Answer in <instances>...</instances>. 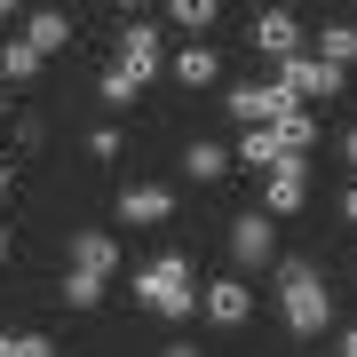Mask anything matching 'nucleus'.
<instances>
[{"label": "nucleus", "instance_id": "1", "mask_svg": "<svg viewBox=\"0 0 357 357\" xmlns=\"http://www.w3.org/2000/svg\"><path fill=\"white\" fill-rule=\"evenodd\" d=\"M278 318H286V333H302V342H318L333 326V294L318 278V262H278Z\"/></svg>", "mask_w": 357, "mask_h": 357}, {"label": "nucleus", "instance_id": "2", "mask_svg": "<svg viewBox=\"0 0 357 357\" xmlns=\"http://www.w3.org/2000/svg\"><path fill=\"white\" fill-rule=\"evenodd\" d=\"M135 302H143V310H159L167 326H175V318H191V310H199L191 262H183V255H151V262L135 270Z\"/></svg>", "mask_w": 357, "mask_h": 357}, {"label": "nucleus", "instance_id": "3", "mask_svg": "<svg viewBox=\"0 0 357 357\" xmlns=\"http://www.w3.org/2000/svg\"><path fill=\"white\" fill-rule=\"evenodd\" d=\"M230 262L238 270H270L278 262V215H270V206H246V215L230 222Z\"/></svg>", "mask_w": 357, "mask_h": 357}, {"label": "nucleus", "instance_id": "4", "mask_svg": "<svg viewBox=\"0 0 357 357\" xmlns=\"http://www.w3.org/2000/svg\"><path fill=\"white\" fill-rule=\"evenodd\" d=\"M302 199H310V151H278L262 167V206L270 215H302Z\"/></svg>", "mask_w": 357, "mask_h": 357}, {"label": "nucleus", "instance_id": "5", "mask_svg": "<svg viewBox=\"0 0 357 357\" xmlns=\"http://www.w3.org/2000/svg\"><path fill=\"white\" fill-rule=\"evenodd\" d=\"M199 318H215L222 333H238L246 318H255V286H246V278H215V286H199Z\"/></svg>", "mask_w": 357, "mask_h": 357}, {"label": "nucleus", "instance_id": "6", "mask_svg": "<svg viewBox=\"0 0 357 357\" xmlns=\"http://www.w3.org/2000/svg\"><path fill=\"white\" fill-rule=\"evenodd\" d=\"M278 79L294 88V103H318V96H342V64H326V56H302V48H294L286 64H278Z\"/></svg>", "mask_w": 357, "mask_h": 357}, {"label": "nucleus", "instance_id": "7", "mask_svg": "<svg viewBox=\"0 0 357 357\" xmlns=\"http://www.w3.org/2000/svg\"><path fill=\"white\" fill-rule=\"evenodd\" d=\"M278 112H294V88H286V79L230 88V119H238V128H262V119H278Z\"/></svg>", "mask_w": 357, "mask_h": 357}, {"label": "nucleus", "instance_id": "8", "mask_svg": "<svg viewBox=\"0 0 357 357\" xmlns=\"http://www.w3.org/2000/svg\"><path fill=\"white\" fill-rule=\"evenodd\" d=\"M159 64H167L159 24H128V32H119V72H128V79H143V88H151V79H159Z\"/></svg>", "mask_w": 357, "mask_h": 357}, {"label": "nucleus", "instance_id": "9", "mask_svg": "<svg viewBox=\"0 0 357 357\" xmlns=\"http://www.w3.org/2000/svg\"><path fill=\"white\" fill-rule=\"evenodd\" d=\"M167 215H175V191H167V183H128V191H119V222L151 230V222H167Z\"/></svg>", "mask_w": 357, "mask_h": 357}, {"label": "nucleus", "instance_id": "10", "mask_svg": "<svg viewBox=\"0 0 357 357\" xmlns=\"http://www.w3.org/2000/svg\"><path fill=\"white\" fill-rule=\"evenodd\" d=\"M255 48L286 64V56L302 48V16H294V8H262V16H255Z\"/></svg>", "mask_w": 357, "mask_h": 357}, {"label": "nucleus", "instance_id": "11", "mask_svg": "<svg viewBox=\"0 0 357 357\" xmlns=\"http://www.w3.org/2000/svg\"><path fill=\"white\" fill-rule=\"evenodd\" d=\"M72 270H88V278H112V270H119L112 230H79V238H72Z\"/></svg>", "mask_w": 357, "mask_h": 357}, {"label": "nucleus", "instance_id": "12", "mask_svg": "<svg viewBox=\"0 0 357 357\" xmlns=\"http://www.w3.org/2000/svg\"><path fill=\"white\" fill-rule=\"evenodd\" d=\"M24 40H32L40 56L72 48V16H64V8H32V16H24Z\"/></svg>", "mask_w": 357, "mask_h": 357}, {"label": "nucleus", "instance_id": "13", "mask_svg": "<svg viewBox=\"0 0 357 357\" xmlns=\"http://www.w3.org/2000/svg\"><path fill=\"white\" fill-rule=\"evenodd\" d=\"M175 79H183V88H215V79H222V56L206 48V40H191V48L175 56Z\"/></svg>", "mask_w": 357, "mask_h": 357}, {"label": "nucleus", "instance_id": "14", "mask_svg": "<svg viewBox=\"0 0 357 357\" xmlns=\"http://www.w3.org/2000/svg\"><path fill=\"white\" fill-rule=\"evenodd\" d=\"M40 64H48V56H40L24 32H16L8 48H0V79H16V88H32V79H40Z\"/></svg>", "mask_w": 357, "mask_h": 357}, {"label": "nucleus", "instance_id": "15", "mask_svg": "<svg viewBox=\"0 0 357 357\" xmlns=\"http://www.w3.org/2000/svg\"><path fill=\"white\" fill-rule=\"evenodd\" d=\"M183 175H191V183H222L230 175V151H222V143H191V151H183Z\"/></svg>", "mask_w": 357, "mask_h": 357}, {"label": "nucleus", "instance_id": "16", "mask_svg": "<svg viewBox=\"0 0 357 357\" xmlns=\"http://www.w3.org/2000/svg\"><path fill=\"white\" fill-rule=\"evenodd\" d=\"M278 151H286V143H278V128L262 119V128H246V135H238V151H230V159H246V167H270Z\"/></svg>", "mask_w": 357, "mask_h": 357}, {"label": "nucleus", "instance_id": "17", "mask_svg": "<svg viewBox=\"0 0 357 357\" xmlns=\"http://www.w3.org/2000/svg\"><path fill=\"white\" fill-rule=\"evenodd\" d=\"M318 56H326V64H357V24H318Z\"/></svg>", "mask_w": 357, "mask_h": 357}, {"label": "nucleus", "instance_id": "18", "mask_svg": "<svg viewBox=\"0 0 357 357\" xmlns=\"http://www.w3.org/2000/svg\"><path fill=\"white\" fill-rule=\"evenodd\" d=\"M270 128H278V143H286V151H310V143H318V119H310L302 103H294V112H278Z\"/></svg>", "mask_w": 357, "mask_h": 357}, {"label": "nucleus", "instance_id": "19", "mask_svg": "<svg viewBox=\"0 0 357 357\" xmlns=\"http://www.w3.org/2000/svg\"><path fill=\"white\" fill-rule=\"evenodd\" d=\"M215 8L222 0H167V16H175L183 32H215Z\"/></svg>", "mask_w": 357, "mask_h": 357}, {"label": "nucleus", "instance_id": "20", "mask_svg": "<svg viewBox=\"0 0 357 357\" xmlns=\"http://www.w3.org/2000/svg\"><path fill=\"white\" fill-rule=\"evenodd\" d=\"M56 342L48 333H24V326H0V357H48Z\"/></svg>", "mask_w": 357, "mask_h": 357}, {"label": "nucleus", "instance_id": "21", "mask_svg": "<svg viewBox=\"0 0 357 357\" xmlns=\"http://www.w3.org/2000/svg\"><path fill=\"white\" fill-rule=\"evenodd\" d=\"M96 96H103V103H112V112H128V103L143 96V79H128V72H119V64H112V72H103V88H96Z\"/></svg>", "mask_w": 357, "mask_h": 357}, {"label": "nucleus", "instance_id": "22", "mask_svg": "<svg viewBox=\"0 0 357 357\" xmlns=\"http://www.w3.org/2000/svg\"><path fill=\"white\" fill-rule=\"evenodd\" d=\"M64 302H72V310H96V302H103V278H88V270H72V278H64Z\"/></svg>", "mask_w": 357, "mask_h": 357}, {"label": "nucleus", "instance_id": "23", "mask_svg": "<svg viewBox=\"0 0 357 357\" xmlns=\"http://www.w3.org/2000/svg\"><path fill=\"white\" fill-rule=\"evenodd\" d=\"M119 151H128V135H119V128H96V135H88V159H119Z\"/></svg>", "mask_w": 357, "mask_h": 357}, {"label": "nucleus", "instance_id": "24", "mask_svg": "<svg viewBox=\"0 0 357 357\" xmlns=\"http://www.w3.org/2000/svg\"><path fill=\"white\" fill-rule=\"evenodd\" d=\"M16 16H24V0H0V24H16Z\"/></svg>", "mask_w": 357, "mask_h": 357}, {"label": "nucleus", "instance_id": "25", "mask_svg": "<svg viewBox=\"0 0 357 357\" xmlns=\"http://www.w3.org/2000/svg\"><path fill=\"white\" fill-rule=\"evenodd\" d=\"M342 215H349V222H357V183H349V191H342Z\"/></svg>", "mask_w": 357, "mask_h": 357}, {"label": "nucleus", "instance_id": "26", "mask_svg": "<svg viewBox=\"0 0 357 357\" xmlns=\"http://www.w3.org/2000/svg\"><path fill=\"white\" fill-rule=\"evenodd\" d=\"M342 159H349V167H357V128H349V135H342Z\"/></svg>", "mask_w": 357, "mask_h": 357}, {"label": "nucleus", "instance_id": "27", "mask_svg": "<svg viewBox=\"0 0 357 357\" xmlns=\"http://www.w3.org/2000/svg\"><path fill=\"white\" fill-rule=\"evenodd\" d=\"M342 357H357V326H349V333H342Z\"/></svg>", "mask_w": 357, "mask_h": 357}, {"label": "nucleus", "instance_id": "28", "mask_svg": "<svg viewBox=\"0 0 357 357\" xmlns=\"http://www.w3.org/2000/svg\"><path fill=\"white\" fill-rule=\"evenodd\" d=\"M0 191H8V159H0Z\"/></svg>", "mask_w": 357, "mask_h": 357}, {"label": "nucleus", "instance_id": "29", "mask_svg": "<svg viewBox=\"0 0 357 357\" xmlns=\"http://www.w3.org/2000/svg\"><path fill=\"white\" fill-rule=\"evenodd\" d=\"M0 262H8V230H0Z\"/></svg>", "mask_w": 357, "mask_h": 357}, {"label": "nucleus", "instance_id": "30", "mask_svg": "<svg viewBox=\"0 0 357 357\" xmlns=\"http://www.w3.org/2000/svg\"><path fill=\"white\" fill-rule=\"evenodd\" d=\"M0 119H8V88H0Z\"/></svg>", "mask_w": 357, "mask_h": 357}, {"label": "nucleus", "instance_id": "31", "mask_svg": "<svg viewBox=\"0 0 357 357\" xmlns=\"http://www.w3.org/2000/svg\"><path fill=\"white\" fill-rule=\"evenodd\" d=\"M119 8H128V16H135V8H143V0H119Z\"/></svg>", "mask_w": 357, "mask_h": 357}]
</instances>
